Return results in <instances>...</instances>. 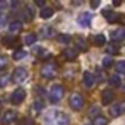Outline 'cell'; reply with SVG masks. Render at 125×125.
<instances>
[{"label": "cell", "mask_w": 125, "mask_h": 125, "mask_svg": "<svg viewBox=\"0 0 125 125\" xmlns=\"http://www.w3.org/2000/svg\"><path fill=\"white\" fill-rule=\"evenodd\" d=\"M63 94H65L63 87H60V85H53V87L50 88L49 97H50V100H52L53 103H56V102H59L62 97H63Z\"/></svg>", "instance_id": "obj_1"}, {"label": "cell", "mask_w": 125, "mask_h": 125, "mask_svg": "<svg viewBox=\"0 0 125 125\" xmlns=\"http://www.w3.org/2000/svg\"><path fill=\"white\" fill-rule=\"evenodd\" d=\"M41 75H43L44 78H49V80L54 78V77H56V65H53V63H46V65L41 68Z\"/></svg>", "instance_id": "obj_2"}, {"label": "cell", "mask_w": 125, "mask_h": 125, "mask_svg": "<svg viewBox=\"0 0 125 125\" xmlns=\"http://www.w3.org/2000/svg\"><path fill=\"white\" fill-rule=\"evenodd\" d=\"M12 78H13L15 83H22V81H25V80L28 78V71H27L25 68H16V69L13 71Z\"/></svg>", "instance_id": "obj_3"}, {"label": "cell", "mask_w": 125, "mask_h": 125, "mask_svg": "<svg viewBox=\"0 0 125 125\" xmlns=\"http://www.w3.org/2000/svg\"><path fill=\"white\" fill-rule=\"evenodd\" d=\"M25 90L24 88H16L15 91H13V94H12V97H10V102L13 103V104H19V103H22V100L25 99Z\"/></svg>", "instance_id": "obj_4"}, {"label": "cell", "mask_w": 125, "mask_h": 125, "mask_svg": "<svg viewBox=\"0 0 125 125\" xmlns=\"http://www.w3.org/2000/svg\"><path fill=\"white\" fill-rule=\"evenodd\" d=\"M69 104H71V107L74 110H80L83 107V104H84V100H83V97L80 94H72L71 99H69Z\"/></svg>", "instance_id": "obj_5"}, {"label": "cell", "mask_w": 125, "mask_h": 125, "mask_svg": "<svg viewBox=\"0 0 125 125\" xmlns=\"http://www.w3.org/2000/svg\"><path fill=\"white\" fill-rule=\"evenodd\" d=\"M16 119V113L13 110H6L2 116V125H9Z\"/></svg>", "instance_id": "obj_6"}, {"label": "cell", "mask_w": 125, "mask_h": 125, "mask_svg": "<svg viewBox=\"0 0 125 125\" xmlns=\"http://www.w3.org/2000/svg\"><path fill=\"white\" fill-rule=\"evenodd\" d=\"M124 112H125V103H124V102L116 103V104H113V106L110 107V115H112V116H119V115H122Z\"/></svg>", "instance_id": "obj_7"}, {"label": "cell", "mask_w": 125, "mask_h": 125, "mask_svg": "<svg viewBox=\"0 0 125 125\" xmlns=\"http://www.w3.org/2000/svg\"><path fill=\"white\" fill-rule=\"evenodd\" d=\"M78 24H80L81 27H88V25L91 24V15H90L88 12L81 13V15L78 16Z\"/></svg>", "instance_id": "obj_8"}, {"label": "cell", "mask_w": 125, "mask_h": 125, "mask_svg": "<svg viewBox=\"0 0 125 125\" xmlns=\"http://www.w3.org/2000/svg\"><path fill=\"white\" fill-rule=\"evenodd\" d=\"M103 16L107 19V22H110V24H113V22H116L119 18H118V15L113 12V10H109V9H104L103 10Z\"/></svg>", "instance_id": "obj_9"}, {"label": "cell", "mask_w": 125, "mask_h": 125, "mask_svg": "<svg viewBox=\"0 0 125 125\" xmlns=\"http://www.w3.org/2000/svg\"><path fill=\"white\" fill-rule=\"evenodd\" d=\"M83 83H84L85 87H91V85L96 83V78H94V75H93L91 72H85V74L83 75Z\"/></svg>", "instance_id": "obj_10"}, {"label": "cell", "mask_w": 125, "mask_h": 125, "mask_svg": "<svg viewBox=\"0 0 125 125\" xmlns=\"http://www.w3.org/2000/svg\"><path fill=\"white\" fill-rule=\"evenodd\" d=\"M77 54H78V52H77V49H74V47H66V49L63 50V56H65L68 60H74V59L77 57Z\"/></svg>", "instance_id": "obj_11"}, {"label": "cell", "mask_w": 125, "mask_h": 125, "mask_svg": "<svg viewBox=\"0 0 125 125\" xmlns=\"http://www.w3.org/2000/svg\"><path fill=\"white\" fill-rule=\"evenodd\" d=\"M113 97H115V94H113L110 90H104L103 94H102V103H103V104H109V103L113 100Z\"/></svg>", "instance_id": "obj_12"}, {"label": "cell", "mask_w": 125, "mask_h": 125, "mask_svg": "<svg viewBox=\"0 0 125 125\" xmlns=\"http://www.w3.org/2000/svg\"><path fill=\"white\" fill-rule=\"evenodd\" d=\"M21 28H22L21 21H13V22L9 24V32H10V34H18V32L21 31Z\"/></svg>", "instance_id": "obj_13"}, {"label": "cell", "mask_w": 125, "mask_h": 125, "mask_svg": "<svg viewBox=\"0 0 125 125\" xmlns=\"http://www.w3.org/2000/svg\"><path fill=\"white\" fill-rule=\"evenodd\" d=\"M56 122H57V125H68V122H69V119H68V116L65 115V113H56Z\"/></svg>", "instance_id": "obj_14"}, {"label": "cell", "mask_w": 125, "mask_h": 125, "mask_svg": "<svg viewBox=\"0 0 125 125\" xmlns=\"http://www.w3.org/2000/svg\"><path fill=\"white\" fill-rule=\"evenodd\" d=\"M93 41H94V44H96V46L102 47V46H104V44H106V37H104L103 34H97V35H94Z\"/></svg>", "instance_id": "obj_15"}, {"label": "cell", "mask_w": 125, "mask_h": 125, "mask_svg": "<svg viewBox=\"0 0 125 125\" xmlns=\"http://www.w3.org/2000/svg\"><path fill=\"white\" fill-rule=\"evenodd\" d=\"M40 16H41L43 19L52 18V16H53V9H52V8H43L41 12H40Z\"/></svg>", "instance_id": "obj_16"}, {"label": "cell", "mask_w": 125, "mask_h": 125, "mask_svg": "<svg viewBox=\"0 0 125 125\" xmlns=\"http://www.w3.org/2000/svg\"><path fill=\"white\" fill-rule=\"evenodd\" d=\"M124 37H125V31H124L122 28H118V30L112 31V38H113V40H121V38H124Z\"/></svg>", "instance_id": "obj_17"}, {"label": "cell", "mask_w": 125, "mask_h": 125, "mask_svg": "<svg viewBox=\"0 0 125 125\" xmlns=\"http://www.w3.org/2000/svg\"><path fill=\"white\" fill-rule=\"evenodd\" d=\"M25 56H27L25 50H15L13 52V60H22V59H25Z\"/></svg>", "instance_id": "obj_18"}, {"label": "cell", "mask_w": 125, "mask_h": 125, "mask_svg": "<svg viewBox=\"0 0 125 125\" xmlns=\"http://www.w3.org/2000/svg\"><path fill=\"white\" fill-rule=\"evenodd\" d=\"M93 125H107V119L104 118V116H96L94 119H93Z\"/></svg>", "instance_id": "obj_19"}, {"label": "cell", "mask_w": 125, "mask_h": 125, "mask_svg": "<svg viewBox=\"0 0 125 125\" xmlns=\"http://www.w3.org/2000/svg\"><path fill=\"white\" fill-rule=\"evenodd\" d=\"M9 80H10V77L8 74H2V75H0V88L6 87L9 84Z\"/></svg>", "instance_id": "obj_20"}, {"label": "cell", "mask_w": 125, "mask_h": 125, "mask_svg": "<svg viewBox=\"0 0 125 125\" xmlns=\"http://www.w3.org/2000/svg\"><path fill=\"white\" fill-rule=\"evenodd\" d=\"M35 40H37V35H35V34H27V35L24 37L25 44H34Z\"/></svg>", "instance_id": "obj_21"}, {"label": "cell", "mask_w": 125, "mask_h": 125, "mask_svg": "<svg viewBox=\"0 0 125 125\" xmlns=\"http://www.w3.org/2000/svg\"><path fill=\"white\" fill-rule=\"evenodd\" d=\"M106 52H107L109 54H116V53L119 52V49L116 47V44L110 43V44H107V47H106Z\"/></svg>", "instance_id": "obj_22"}, {"label": "cell", "mask_w": 125, "mask_h": 125, "mask_svg": "<svg viewBox=\"0 0 125 125\" xmlns=\"http://www.w3.org/2000/svg\"><path fill=\"white\" fill-rule=\"evenodd\" d=\"M116 71H118V74L125 75V60H121L116 63Z\"/></svg>", "instance_id": "obj_23"}, {"label": "cell", "mask_w": 125, "mask_h": 125, "mask_svg": "<svg viewBox=\"0 0 125 125\" xmlns=\"http://www.w3.org/2000/svg\"><path fill=\"white\" fill-rule=\"evenodd\" d=\"M109 81H110V84H112L113 87H119V85H121V78H119L118 75L110 77V78H109Z\"/></svg>", "instance_id": "obj_24"}, {"label": "cell", "mask_w": 125, "mask_h": 125, "mask_svg": "<svg viewBox=\"0 0 125 125\" xmlns=\"http://www.w3.org/2000/svg\"><path fill=\"white\" fill-rule=\"evenodd\" d=\"M112 65H113L112 57H110V56H104V57H103V66H104V68H110Z\"/></svg>", "instance_id": "obj_25"}, {"label": "cell", "mask_w": 125, "mask_h": 125, "mask_svg": "<svg viewBox=\"0 0 125 125\" xmlns=\"http://www.w3.org/2000/svg\"><path fill=\"white\" fill-rule=\"evenodd\" d=\"M77 47L78 49H81V50H87V43H85V40H83V38H77Z\"/></svg>", "instance_id": "obj_26"}, {"label": "cell", "mask_w": 125, "mask_h": 125, "mask_svg": "<svg viewBox=\"0 0 125 125\" xmlns=\"http://www.w3.org/2000/svg\"><path fill=\"white\" fill-rule=\"evenodd\" d=\"M43 109H44L43 102H34V110H35V112H41Z\"/></svg>", "instance_id": "obj_27"}, {"label": "cell", "mask_w": 125, "mask_h": 125, "mask_svg": "<svg viewBox=\"0 0 125 125\" xmlns=\"http://www.w3.org/2000/svg\"><path fill=\"white\" fill-rule=\"evenodd\" d=\"M99 112H100V107H96V106H93V107L90 109V116L96 118V115L99 116Z\"/></svg>", "instance_id": "obj_28"}, {"label": "cell", "mask_w": 125, "mask_h": 125, "mask_svg": "<svg viewBox=\"0 0 125 125\" xmlns=\"http://www.w3.org/2000/svg\"><path fill=\"white\" fill-rule=\"evenodd\" d=\"M6 65H8V59L5 56H0V71L3 68H6Z\"/></svg>", "instance_id": "obj_29"}, {"label": "cell", "mask_w": 125, "mask_h": 125, "mask_svg": "<svg viewBox=\"0 0 125 125\" xmlns=\"http://www.w3.org/2000/svg\"><path fill=\"white\" fill-rule=\"evenodd\" d=\"M8 24V16L5 13H0V27H5Z\"/></svg>", "instance_id": "obj_30"}, {"label": "cell", "mask_w": 125, "mask_h": 125, "mask_svg": "<svg viewBox=\"0 0 125 125\" xmlns=\"http://www.w3.org/2000/svg\"><path fill=\"white\" fill-rule=\"evenodd\" d=\"M35 91L38 93V96H40V97H44V96H46V91H44V88H43V87H37V88H35Z\"/></svg>", "instance_id": "obj_31"}, {"label": "cell", "mask_w": 125, "mask_h": 125, "mask_svg": "<svg viewBox=\"0 0 125 125\" xmlns=\"http://www.w3.org/2000/svg\"><path fill=\"white\" fill-rule=\"evenodd\" d=\"M18 125H31V121H30L28 118H24V119H21V121L18 122Z\"/></svg>", "instance_id": "obj_32"}, {"label": "cell", "mask_w": 125, "mask_h": 125, "mask_svg": "<svg viewBox=\"0 0 125 125\" xmlns=\"http://www.w3.org/2000/svg\"><path fill=\"white\" fill-rule=\"evenodd\" d=\"M71 38L68 37V35H62V37H59V41H62V43H68Z\"/></svg>", "instance_id": "obj_33"}, {"label": "cell", "mask_w": 125, "mask_h": 125, "mask_svg": "<svg viewBox=\"0 0 125 125\" xmlns=\"http://www.w3.org/2000/svg\"><path fill=\"white\" fill-rule=\"evenodd\" d=\"M99 6H100V2H99V0H93V2H91V8H93V9L99 8Z\"/></svg>", "instance_id": "obj_34"}, {"label": "cell", "mask_w": 125, "mask_h": 125, "mask_svg": "<svg viewBox=\"0 0 125 125\" xmlns=\"http://www.w3.org/2000/svg\"><path fill=\"white\" fill-rule=\"evenodd\" d=\"M35 5H37V6L44 8V0H35Z\"/></svg>", "instance_id": "obj_35"}, {"label": "cell", "mask_w": 125, "mask_h": 125, "mask_svg": "<svg viewBox=\"0 0 125 125\" xmlns=\"http://www.w3.org/2000/svg\"><path fill=\"white\" fill-rule=\"evenodd\" d=\"M113 6H121V0H115V2H113Z\"/></svg>", "instance_id": "obj_36"}, {"label": "cell", "mask_w": 125, "mask_h": 125, "mask_svg": "<svg viewBox=\"0 0 125 125\" xmlns=\"http://www.w3.org/2000/svg\"><path fill=\"white\" fill-rule=\"evenodd\" d=\"M124 91H125V87H124Z\"/></svg>", "instance_id": "obj_37"}]
</instances>
